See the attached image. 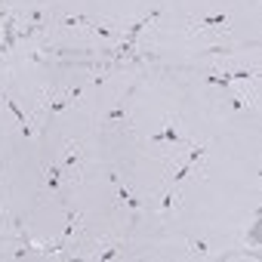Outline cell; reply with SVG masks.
Listing matches in <instances>:
<instances>
[{
  "mask_svg": "<svg viewBox=\"0 0 262 262\" xmlns=\"http://www.w3.org/2000/svg\"><path fill=\"white\" fill-rule=\"evenodd\" d=\"M136 86H139V83H136ZM136 86H133V90H126V93L114 102V108H111V111H105V114L99 117V129H120V133H133V117H129V99H133Z\"/></svg>",
  "mask_w": 262,
  "mask_h": 262,
  "instance_id": "obj_1",
  "label": "cell"
},
{
  "mask_svg": "<svg viewBox=\"0 0 262 262\" xmlns=\"http://www.w3.org/2000/svg\"><path fill=\"white\" fill-rule=\"evenodd\" d=\"M62 164L68 167V182H80V173H83V148H80V142H74V139L65 142Z\"/></svg>",
  "mask_w": 262,
  "mask_h": 262,
  "instance_id": "obj_2",
  "label": "cell"
},
{
  "mask_svg": "<svg viewBox=\"0 0 262 262\" xmlns=\"http://www.w3.org/2000/svg\"><path fill=\"white\" fill-rule=\"evenodd\" d=\"M117 207H126L129 213H133V225L139 222V213L148 207V201H142V198H136L133 191H126L120 182H117Z\"/></svg>",
  "mask_w": 262,
  "mask_h": 262,
  "instance_id": "obj_3",
  "label": "cell"
},
{
  "mask_svg": "<svg viewBox=\"0 0 262 262\" xmlns=\"http://www.w3.org/2000/svg\"><path fill=\"white\" fill-rule=\"evenodd\" d=\"M151 142H170V145H191L179 129H176V120L167 117L164 120V129H158V133H151Z\"/></svg>",
  "mask_w": 262,
  "mask_h": 262,
  "instance_id": "obj_4",
  "label": "cell"
},
{
  "mask_svg": "<svg viewBox=\"0 0 262 262\" xmlns=\"http://www.w3.org/2000/svg\"><path fill=\"white\" fill-rule=\"evenodd\" d=\"M176 210H179V185H170V188L161 194V201H158V213H161V219L167 222V219H173Z\"/></svg>",
  "mask_w": 262,
  "mask_h": 262,
  "instance_id": "obj_5",
  "label": "cell"
},
{
  "mask_svg": "<svg viewBox=\"0 0 262 262\" xmlns=\"http://www.w3.org/2000/svg\"><path fill=\"white\" fill-rule=\"evenodd\" d=\"M237 50H241V47H234V43H228V40L222 37V40H216V43H210V47H204L201 53H204L207 59H222V62H225V59H231V56H237Z\"/></svg>",
  "mask_w": 262,
  "mask_h": 262,
  "instance_id": "obj_6",
  "label": "cell"
},
{
  "mask_svg": "<svg viewBox=\"0 0 262 262\" xmlns=\"http://www.w3.org/2000/svg\"><path fill=\"white\" fill-rule=\"evenodd\" d=\"M62 179H68V176H62V170H59L56 164L43 167V185H47L50 191H59V188H62Z\"/></svg>",
  "mask_w": 262,
  "mask_h": 262,
  "instance_id": "obj_7",
  "label": "cell"
},
{
  "mask_svg": "<svg viewBox=\"0 0 262 262\" xmlns=\"http://www.w3.org/2000/svg\"><path fill=\"white\" fill-rule=\"evenodd\" d=\"M216 28V25H222V28H228V16H204V19H188V31H194V28Z\"/></svg>",
  "mask_w": 262,
  "mask_h": 262,
  "instance_id": "obj_8",
  "label": "cell"
},
{
  "mask_svg": "<svg viewBox=\"0 0 262 262\" xmlns=\"http://www.w3.org/2000/svg\"><path fill=\"white\" fill-rule=\"evenodd\" d=\"M198 170H201V164H191V161H185L182 167H176V170H173V176H170V185H182V182H185L191 173H198Z\"/></svg>",
  "mask_w": 262,
  "mask_h": 262,
  "instance_id": "obj_9",
  "label": "cell"
},
{
  "mask_svg": "<svg viewBox=\"0 0 262 262\" xmlns=\"http://www.w3.org/2000/svg\"><path fill=\"white\" fill-rule=\"evenodd\" d=\"M102 244V250L99 253H93V259H114V256H120V250H123V241H99Z\"/></svg>",
  "mask_w": 262,
  "mask_h": 262,
  "instance_id": "obj_10",
  "label": "cell"
},
{
  "mask_svg": "<svg viewBox=\"0 0 262 262\" xmlns=\"http://www.w3.org/2000/svg\"><path fill=\"white\" fill-rule=\"evenodd\" d=\"M207 83L210 86H222V90H228L234 80H231V74H228V68H222V71H213L210 77H207Z\"/></svg>",
  "mask_w": 262,
  "mask_h": 262,
  "instance_id": "obj_11",
  "label": "cell"
},
{
  "mask_svg": "<svg viewBox=\"0 0 262 262\" xmlns=\"http://www.w3.org/2000/svg\"><path fill=\"white\" fill-rule=\"evenodd\" d=\"M90 22H93L90 16H65V19H59L62 28H86Z\"/></svg>",
  "mask_w": 262,
  "mask_h": 262,
  "instance_id": "obj_12",
  "label": "cell"
},
{
  "mask_svg": "<svg viewBox=\"0 0 262 262\" xmlns=\"http://www.w3.org/2000/svg\"><path fill=\"white\" fill-rule=\"evenodd\" d=\"M253 105V96L250 93H244V96H234L231 102H228V111L231 114H237V111H244V108H250Z\"/></svg>",
  "mask_w": 262,
  "mask_h": 262,
  "instance_id": "obj_13",
  "label": "cell"
},
{
  "mask_svg": "<svg viewBox=\"0 0 262 262\" xmlns=\"http://www.w3.org/2000/svg\"><path fill=\"white\" fill-rule=\"evenodd\" d=\"M185 247H188V253H191V256H201V259H204V256H210V244H204V241H191V237H188V241H185Z\"/></svg>",
  "mask_w": 262,
  "mask_h": 262,
  "instance_id": "obj_14",
  "label": "cell"
}]
</instances>
